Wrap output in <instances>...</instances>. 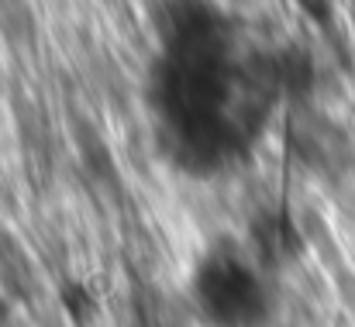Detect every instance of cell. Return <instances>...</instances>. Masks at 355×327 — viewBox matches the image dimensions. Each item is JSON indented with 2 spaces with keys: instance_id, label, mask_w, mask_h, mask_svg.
Here are the masks:
<instances>
[{
  "instance_id": "cell-1",
  "label": "cell",
  "mask_w": 355,
  "mask_h": 327,
  "mask_svg": "<svg viewBox=\"0 0 355 327\" xmlns=\"http://www.w3.org/2000/svg\"><path fill=\"white\" fill-rule=\"evenodd\" d=\"M283 90V52L225 3H159V52L145 100L169 166L190 176L235 169L269 127Z\"/></svg>"
},
{
  "instance_id": "cell-2",
  "label": "cell",
  "mask_w": 355,
  "mask_h": 327,
  "mask_svg": "<svg viewBox=\"0 0 355 327\" xmlns=\"http://www.w3.org/2000/svg\"><path fill=\"white\" fill-rule=\"evenodd\" d=\"M272 269L248 238L221 234L187 276V303L204 327H262L276 303Z\"/></svg>"
}]
</instances>
